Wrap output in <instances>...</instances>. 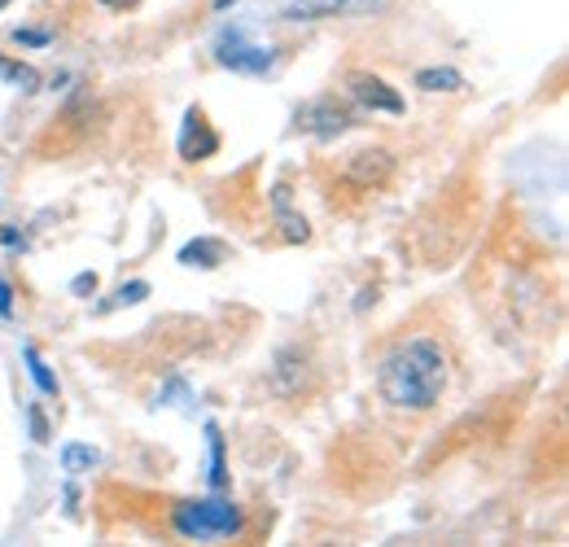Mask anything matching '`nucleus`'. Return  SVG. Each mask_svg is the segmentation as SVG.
Returning <instances> with one entry per match:
<instances>
[{
    "label": "nucleus",
    "mask_w": 569,
    "mask_h": 547,
    "mask_svg": "<svg viewBox=\"0 0 569 547\" xmlns=\"http://www.w3.org/2000/svg\"><path fill=\"white\" fill-rule=\"evenodd\" d=\"M377 390L390 408L426 411L442 399L447 390V355L433 338L403 342L395 355H386L381 372H377Z\"/></svg>",
    "instance_id": "1"
},
{
    "label": "nucleus",
    "mask_w": 569,
    "mask_h": 547,
    "mask_svg": "<svg viewBox=\"0 0 569 547\" xmlns=\"http://www.w3.org/2000/svg\"><path fill=\"white\" fill-rule=\"evenodd\" d=\"M184 539H232L241 535V508L232 499H184L171 513Z\"/></svg>",
    "instance_id": "2"
},
{
    "label": "nucleus",
    "mask_w": 569,
    "mask_h": 547,
    "mask_svg": "<svg viewBox=\"0 0 569 547\" xmlns=\"http://www.w3.org/2000/svg\"><path fill=\"white\" fill-rule=\"evenodd\" d=\"M214 58H219V67L241 70V74H268L272 70V49L250 44L246 31H223L214 44Z\"/></svg>",
    "instance_id": "3"
},
{
    "label": "nucleus",
    "mask_w": 569,
    "mask_h": 547,
    "mask_svg": "<svg viewBox=\"0 0 569 547\" xmlns=\"http://www.w3.org/2000/svg\"><path fill=\"white\" fill-rule=\"evenodd\" d=\"M347 128H351V115H347L338 101H329V97L307 101V106L298 110V132H307V137L333 140V137H342Z\"/></svg>",
    "instance_id": "4"
},
{
    "label": "nucleus",
    "mask_w": 569,
    "mask_h": 547,
    "mask_svg": "<svg viewBox=\"0 0 569 547\" xmlns=\"http://www.w3.org/2000/svg\"><path fill=\"white\" fill-rule=\"evenodd\" d=\"M347 92L356 97L363 110H372V115H403V97H399L386 79H377V74L356 70V74L347 79Z\"/></svg>",
    "instance_id": "5"
},
{
    "label": "nucleus",
    "mask_w": 569,
    "mask_h": 547,
    "mask_svg": "<svg viewBox=\"0 0 569 547\" xmlns=\"http://www.w3.org/2000/svg\"><path fill=\"white\" fill-rule=\"evenodd\" d=\"M386 0H289L281 9L284 22H316V18H338V13H372Z\"/></svg>",
    "instance_id": "6"
},
{
    "label": "nucleus",
    "mask_w": 569,
    "mask_h": 547,
    "mask_svg": "<svg viewBox=\"0 0 569 547\" xmlns=\"http://www.w3.org/2000/svg\"><path fill=\"white\" fill-rule=\"evenodd\" d=\"M214 149H219V137H214V128L207 123V115L202 110H189L184 115V128H180V158L184 162H202V158H211Z\"/></svg>",
    "instance_id": "7"
},
{
    "label": "nucleus",
    "mask_w": 569,
    "mask_h": 547,
    "mask_svg": "<svg viewBox=\"0 0 569 547\" xmlns=\"http://www.w3.org/2000/svg\"><path fill=\"white\" fill-rule=\"evenodd\" d=\"M386 176H390V153H356V162H351V180L359 185H386Z\"/></svg>",
    "instance_id": "8"
},
{
    "label": "nucleus",
    "mask_w": 569,
    "mask_h": 547,
    "mask_svg": "<svg viewBox=\"0 0 569 547\" xmlns=\"http://www.w3.org/2000/svg\"><path fill=\"white\" fill-rule=\"evenodd\" d=\"M272 202H277V223H281L284 237H289V241H307L311 228H307V219H298V215L289 210V189H284V185L272 189Z\"/></svg>",
    "instance_id": "9"
},
{
    "label": "nucleus",
    "mask_w": 569,
    "mask_h": 547,
    "mask_svg": "<svg viewBox=\"0 0 569 547\" xmlns=\"http://www.w3.org/2000/svg\"><path fill=\"white\" fill-rule=\"evenodd\" d=\"M180 263H189V268H219V263H223V246L211 241V237L189 241V246L180 250Z\"/></svg>",
    "instance_id": "10"
},
{
    "label": "nucleus",
    "mask_w": 569,
    "mask_h": 547,
    "mask_svg": "<svg viewBox=\"0 0 569 547\" xmlns=\"http://www.w3.org/2000/svg\"><path fill=\"white\" fill-rule=\"evenodd\" d=\"M417 88H426V92H456V88H465V74L451 67H429L417 74Z\"/></svg>",
    "instance_id": "11"
},
{
    "label": "nucleus",
    "mask_w": 569,
    "mask_h": 547,
    "mask_svg": "<svg viewBox=\"0 0 569 547\" xmlns=\"http://www.w3.org/2000/svg\"><path fill=\"white\" fill-rule=\"evenodd\" d=\"M0 79H4V83H18V88H27V92L40 88V70L27 67V62H9V58H0Z\"/></svg>",
    "instance_id": "12"
},
{
    "label": "nucleus",
    "mask_w": 569,
    "mask_h": 547,
    "mask_svg": "<svg viewBox=\"0 0 569 547\" xmlns=\"http://www.w3.org/2000/svg\"><path fill=\"white\" fill-rule=\"evenodd\" d=\"M22 355H27V368H31V377H36V386H40V395H58V377L49 372V364L40 359V350H36V346H27Z\"/></svg>",
    "instance_id": "13"
},
{
    "label": "nucleus",
    "mask_w": 569,
    "mask_h": 547,
    "mask_svg": "<svg viewBox=\"0 0 569 547\" xmlns=\"http://www.w3.org/2000/svg\"><path fill=\"white\" fill-rule=\"evenodd\" d=\"M144 298H149V285H144V280H132V285H119V289H114V298H110V302H101V311L137 307V302H144Z\"/></svg>",
    "instance_id": "14"
},
{
    "label": "nucleus",
    "mask_w": 569,
    "mask_h": 547,
    "mask_svg": "<svg viewBox=\"0 0 569 547\" xmlns=\"http://www.w3.org/2000/svg\"><path fill=\"white\" fill-rule=\"evenodd\" d=\"M92 465H97V451H92V447H79V442L62 447V469H67V474H83V469H92Z\"/></svg>",
    "instance_id": "15"
},
{
    "label": "nucleus",
    "mask_w": 569,
    "mask_h": 547,
    "mask_svg": "<svg viewBox=\"0 0 569 547\" xmlns=\"http://www.w3.org/2000/svg\"><path fill=\"white\" fill-rule=\"evenodd\" d=\"M207 434H211V481H214V490H223V486H228V474H223V438H219V429H207Z\"/></svg>",
    "instance_id": "16"
},
{
    "label": "nucleus",
    "mask_w": 569,
    "mask_h": 547,
    "mask_svg": "<svg viewBox=\"0 0 569 547\" xmlns=\"http://www.w3.org/2000/svg\"><path fill=\"white\" fill-rule=\"evenodd\" d=\"M49 40H53L49 31H22V27L13 31V44H27V49H44Z\"/></svg>",
    "instance_id": "17"
},
{
    "label": "nucleus",
    "mask_w": 569,
    "mask_h": 547,
    "mask_svg": "<svg viewBox=\"0 0 569 547\" xmlns=\"http://www.w3.org/2000/svg\"><path fill=\"white\" fill-rule=\"evenodd\" d=\"M74 294H97V276L92 272H83V276H74V285H71Z\"/></svg>",
    "instance_id": "18"
},
{
    "label": "nucleus",
    "mask_w": 569,
    "mask_h": 547,
    "mask_svg": "<svg viewBox=\"0 0 569 547\" xmlns=\"http://www.w3.org/2000/svg\"><path fill=\"white\" fill-rule=\"evenodd\" d=\"M0 316H4V320L13 316V289H9L4 280H0Z\"/></svg>",
    "instance_id": "19"
},
{
    "label": "nucleus",
    "mask_w": 569,
    "mask_h": 547,
    "mask_svg": "<svg viewBox=\"0 0 569 547\" xmlns=\"http://www.w3.org/2000/svg\"><path fill=\"white\" fill-rule=\"evenodd\" d=\"M31 429H36V442H44V438H49V425H44L40 408H31Z\"/></svg>",
    "instance_id": "20"
},
{
    "label": "nucleus",
    "mask_w": 569,
    "mask_h": 547,
    "mask_svg": "<svg viewBox=\"0 0 569 547\" xmlns=\"http://www.w3.org/2000/svg\"><path fill=\"white\" fill-rule=\"evenodd\" d=\"M101 4H106V9H132L137 0H101Z\"/></svg>",
    "instance_id": "21"
},
{
    "label": "nucleus",
    "mask_w": 569,
    "mask_h": 547,
    "mask_svg": "<svg viewBox=\"0 0 569 547\" xmlns=\"http://www.w3.org/2000/svg\"><path fill=\"white\" fill-rule=\"evenodd\" d=\"M228 4H237V0H214V9H228Z\"/></svg>",
    "instance_id": "22"
},
{
    "label": "nucleus",
    "mask_w": 569,
    "mask_h": 547,
    "mask_svg": "<svg viewBox=\"0 0 569 547\" xmlns=\"http://www.w3.org/2000/svg\"><path fill=\"white\" fill-rule=\"evenodd\" d=\"M4 4H9V0H0V9H4Z\"/></svg>",
    "instance_id": "23"
}]
</instances>
